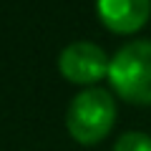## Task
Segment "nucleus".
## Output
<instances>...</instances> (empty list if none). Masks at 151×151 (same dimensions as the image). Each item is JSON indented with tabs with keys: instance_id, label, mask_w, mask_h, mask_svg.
Segmentation results:
<instances>
[{
	"instance_id": "nucleus-3",
	"label": "nucleus",
	"mask_w": 151,
	"mask_h": 151,
	"mask_svg": "<svg viewBox=\"0 0 151 151\" xmlns=\"http://www.w3.org/2000/svg\"><path fill=\"white\" fill-rule=\"evenodd\" d=\"M108 65H111V60L106 58L103 48L96 43H88V40H78V43L65 45L58 58L60 76L65 81L81 83V86H88V83L106 78Z\"/></svg>"
},
{
	"instance_id": "nucleus-1",
	"label": "nucleus",
	"mask_w": 151,
	"mask_h": 151,
	"mask_svg": "<svg viewBox=\"0 0 151 151\" xmlns=\"http://www.w3.org/2000/svg\"><path fill=\"white\" fill-rule=\"evenodd\" d=\"M108 81L124 101L151 103V40H134L111 58Z\"/></svg>"
},
{
	"instance_id": "nucleus-5",
	"label": "nucleus",
	"mask_w": 151,
	"mask_h": 151,
	"mask_svg": "<svg viewBox=\"0 0 151 151\" xmlns=\"http://www.w3.org/2000/svg\"><path fill=\"white\" fill-rule=\"evenodd\" d=\"M113 151H151V136L141 131H129L116 141Z\"/></svg>"
},
{
	"instance_id": "nucleus-2",
	"label": "nucleus",
	"mask_w": 151,
	"mask_h": 151,
	"mask_svg": "<svg viewBox=\"0 0 151 151\" xmlns=\"http://www.w3.org/2000/svg\"><path fill=\"white\" fill-rule=\"evenodd\" d=\"M116 121V103L106 88H86L70 101L65 111L68 134L78 144H98L108 136Z\"/></svg>"
},
{
	"instance_id": "nucleus-4",
	"label": "nucleus",
	"mask_w": 151,
	"mask_h": 151,
	"mask_svg": "<svg viewBox=\"0 0 151 151\" xmlns=\"http://www.w3.org/2000/svg\"><path fill=\"white\" fill-rule=\"evenodd\" d=\"M101 23L108 30L129 35L144 28L151 15V0H96Z\"/></svg>"
}]
</instances>
